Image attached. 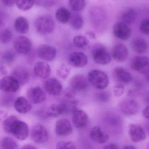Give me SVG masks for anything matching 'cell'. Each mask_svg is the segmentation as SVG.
Listing matches in <instances>:
<instances>
[{"mask_svg":"<svg viewBox=\"0 0 149 149\" xmlns=\"http://www.w3.org/2000/svg\"><path fill=\"white\" fill-rule=\"evenodd\" d=\"M3 126L4 131L12 134L20 141H24L29 135V128L27 123L20 120L15 116L7 117L3 121Z\"/></svg>","mask_w":149,"mask_h":149,"instance_id":"obj_1","label":"cell"},{"mask_svg":"<svg viewBox=\"0 0 149 149\" xmlns=\"http://www.w3.org/2000/svg\"><path fill=\"white\" fill-rule=\"evenodd\" d=\"M87 79L92 86L100 90L106 88L109 84V79L107 74L99 70H93L90 72Z\"/></svg>","mask_w":149,"mask_h":149,"instance_id":"obj_2","label":"cell"},{"mask_svg":"<svg viewBox=\"0 0 149 149\" xmlns=\"http://www.w3.org/2000/svg\"><path fill=\"white\" fill-rule=\"evenodd\" d=\"M35 27L39 34L48 35L54 31L55 22L51 17L48 15H44L37 18L35 22Z\"/></svg>","mask_w":149,"mask_h":149,"instance_id":"obj_3","label":"cell"},{"mask_svg":"<svg viewBox=\"0 0 149 149\" xmlns=\"http://www.w3.org/2000/svg\"><path fill=\"white\" fill-rule=\"evenodd\" d=\"M92 56L93 60L97 64L106 65L111 62V56L106 49L102 45H96L93 47L92 50Z\"/></svg>","mask_w":149,"mask_h":149,"instance_id":"obj_4","label":"cell"},{"mask_svg":"<svg viewBox=\"0 0 149 149\" xmlns=\"http://www.w3.org/2000/svg\"><path fill=\"white\" fill-rule=\"evenodd\" d=\"M13 46L17 53L21 55H27L31 51L32 43L28 38L21 36L15 39Z\"/></svg>","mask_w":149,"mask_h":149,"instance_id":"obj_5","label":"cell"},{"mask_svg":"<svg viewBox=\"0 0 149 149\" xmlns=\"http://www.w3.org/2000/svg\"><path fill=\"white\" fill-rule=\"evenodd\" d=\"M48 131L46 129L40 124H36L32 127L31 137L33 141L38 144H42L47 141L48 139Z\"/></svg>","mask_w":149,"mask_h":149,"instance_id":"obj_6","label":"cell"},{"mask_svg":"<svg viewBox=\"0 0 149 149\" xmlns=\"http://www.w3.org/2000/svg\"><path fill=\"white\" fill-rule=\"evenodd\" d=\"M131 68L134 70L146 74L149 72V58L144 56H136L132 59Z\"/></svg>","mask_w":149,"mask_h":149,"instance_id":"obj_7","label":"cell"},{"mask_svg":"<svg viewBox=\"0 0 149 149\" xmlns=\"http://www.w3.org/2000/svg\"><path fill=\"white\" fill-rule=\"evenodd\" d=\"M71 89L74 92H84L89 88V84L85 77L82 74L73 76L69 81Z\"/></svg>","mask_w":149,"mask_h":149,"instance_id":"obj_8","label":"cell"},{"mask_svg":"<svg viewBox=\"0 0 149 149\" xmlns=\"http://www.w3.org/2000/svg\"><path fill=\"white\" fill-rule=\"evenodd\" d=\"M132 30L128 24L121 22L116 23L113 28V33L117 38L126 41L130 38Z\"/></svg>","mask_w":149,"mask_h":149,"instance_id":"obj_9","label":"cell"},{"mask_svg":"<svg viewBox=\"0 0 149 149\" xmlns=\"http://www.w3.org/2000/svg\"><path fill=\"white\" fill-rule=\"evenodd\" d=\"M26 95L29 100L33 104H39L46 100V94L40 87L31 88L27 91Z\"/></svg>","mask_w":149,"mask_h":149,"instance_id":"obj_10","label":"cell"},{"mask_svg":"<svg viewBox=\"0 0 149 149\" xmlns=\"http://www.w3.org/2000/svg\"><path fill=\"white\" fill-rule=\"evenodd\" d=\"M37 53L39 58L45 61L51 62L56 58L57 50L51 45L43 44L38 47Z\"/></svg>","mask_w":149,"mask_h":149,"instance_id":"obj_11","label":"cell"},{"mask_svg":"<svg viewBox=\"0 0 149 149\" xmlns=\"http://www.w3.org/2000/svg\"><path fill=\"white\" fill-rule=\"evenodd\" d=\"M20 86L19 82L11 75L5 76L1 80V90L5 93H16L19 90Z\"/></svg>","mask_w":149,"mask_h":149,"instance_id":"obj_12","label":"cell"},{"mask_svg":"<svg viewBox=\"0 0 149 149\" xmlns=\"http://www.w3.org/2000/svg\"><path fill=\"white\" fill-rule=\"evenodd\" d=\"M43 88L49 94L53 96L59 95L63 90L62 84L55 78L47 79L44 82Z\"/></svg>","mask_w":149,"mask_h":149,"instance_id":"obj_13","label":"cell"},{"mask_svg":"<svg viewBox=\"0 0 149 149\" xmlns=\"http://www.w3.org/2000/svg\"><path fill=\"white\" fill-rule=\"evenodd\" d=\"M72 113L73 123L76 128L83 129L87 126L89 119L88 116L85 111L76 108Z\"/></svg>","mask_w":149,"mask_h":149,"instance_id":"obj_14","label":"cell"},{"mask_svg":"<svg viewBox=\"0 0 149 149\" xmlns=\"http://www.w3.org/2000/svg\"><path fill=\"white\" fill-rule=\"evenodd\" d=\"M68 63L73 67L82 68L87 65L88 58L83 52H73L69 56Z\"/></svg>","mask_w":149,"mask_h":149,"instance_id":"obj_15","label":"cell"},{"mask_svg":"<svg viewBox=\"0 0 149 149\" xmlns=\"http://www.w3.org/2000/svg\"><path fill=\"white\" fill-rule=\"evenodd\" d=\"M129 134L132 141L135 143L144 141L146 139V133L144 129L138 124H130Z\"/></svg>","mask_w":149,"mask_h":149,"instance_id":"obj_16","label":"cell"},{"mask_svg":"<svg viewBox=\"0 0 149 149\" xmlns=\"http://www.w3.org/2000/svg\"><path fill=\"white\" fill-rule=\"evenodd\" d=\"M119 107L121 112L127 116L134 115L139 111V105L135 100H123L120 102Z\"/></svg>","mask_w":149,"mask_h":149,"instance_id":"obj_17","label":"cell"},{"mask_svg":"<svg viewBox=\"0 0 149 149\" xmlns=\"http://www.w3.org/2000/svg\"><path fill=\"white\" fill-rule=\"evenodd\" d=\"M33 71L38 78L46 79L50 75L51 70L50 65L46 62H38L34 65Z\"/></svg>","mask_w":149,"mask_h":149,"instance_id":"obj_18","label":"cell"},{"mask_svg":"<svg viewBox=\"0 0 149 149\" xmlns=\"http://www.w3.org/2000/svg\"><path fill=\"white\" fill-rule=\"evenodd\" d=\"M11 76L19 82L20 85H24L29 82L30 74L27 68L22 66H17L13 69Z\"/></svg>","mask_w":149,"mask_h":149,"instance_id":"obj_19","label":"cell"},{"mask_svg":"<svg viewBox=\"0 0 149 149\" xmlns=\"http://www.w3.org/2000/svg\"><path fill=\"white\" fill-rule=\"evenodd\" d=\"M114 79L118 83L128 84L132 81V76L128 71L122 67H117L113 71Z\"/></svg>","mask_w":149,"mask_h":149,"instance_id":"obj_20","label":"cell"},{"mask_svg":"<svg viewBox=\"0 0 149 149\" xmlns=\"http://www.w3.org/2000/svg\"><path fill=\"white\" fill-rule=\"evenodd\" d=\"M129 51L126 45L122 44L116 45L112 49V56L119 63L124 62L128 57Z\"/></svg>","mask_w":149,"mask_h":149,"instance_id":"obj_21","label":"cell"},{"mask_svg":"<svg viewBox=\"0 0 149 149\" xmlns=\"http://www.w3.org/2000/svg\"><path fill=\"white\" fill-rule=\"evenodd\" d=\"M55 132L60 136H66L71 134L72 132L71 123L66 119L59 120L56 123Z\"/></svg>","mask_w":149,"mask_h":149,"instance_id":"obj_22","label":"cell"},{"mask_svg":"<svg viewBox=\"0 0 149 149\" xmlns=\"http://www.w3.org/2000/svg\"><path fill=\"white\" fill-rule=\"evenodd\" d=\"M90 137L92 141L99 144H103L109 139V136L105 134L99 126H96L92 129L90 133Z\"/></svg>","mask_w":149,"mask_h":149,"instance_id":"obj_23","label":"cell"},{"mask_svg":"<svg viewBox=\"0 0 149 149\" xmlns=\"http://www.w3.org/2000/svg\"><path fill=\"white\" fill-rule=\"evenodd\" d=\"M14 107L16 110L21 114L29 113L32 107L31 102L24 97L17 98L15 101Z\"/></svg>","mask_w":149,"mask_h":149,"instance_id":"obj_24","label":"cell"},{"mask_svg":"<svg viewBox=\"0 0 149 149\" xmlns=\"http://www.w3.org/2000/svg\"><path fill=\"white\" fill-rule=\"evenodd\" d=\"M131 46L133 50L139 54L145 53L148 48V45L147 41L140 37L133 39L131 42Z\"/></svg>","mask_w":149,"mask_h":149,"instance_id":"obj_25","label":"cell"},{"mask_svg":"<svg viewBox=\"0 0 149 149\" xmlns=\"http://www.w3.org/2000/svg\"><path fill=\"white\" fill-rule=\"evenodd\" d=\"M14 28L16 31L20 34H25L29 29V21L24 17L19 16L15 20Z\"/></svg>","mask_w":149,"mask_h":149,"instance_id":"obj_26","label":"cell"},{"mask_svg":"<svg viewBox=\"0 0 149 149\" xmlns=\"http://www.w3.org/2000/svg\"><path fill=\"white\" fill-rule=\"evenodd\" d=\"M71 14L64 7H61L58 9L56 12V17L59 22L66 24L70 22Z\"/></svg>","mask_w":149,"mask_h":149,"instance_id":"obj_27","label":"cell"},{"mask_svg":"<svg viewBox=\"0 0 149 149\" xmlns=\"http://www.w3.org/2000/svg\"><path fill=\"white\" fill-rule=\"evenodd\" d=\"M137 17V14L133 8L128 9L122 15V22L130 25L134 22Z\"/></svg>","mask_w":149,"mask_h":149,"instance_id":"obj_28","label":"cell"},{"mask_svg":"<svg viewBox=\"0 0 149 149\" xmlns=\"http://www.w3.org/2000/svg\"><path fill=\"white\" fill-rule=\"evenodd\" d=\"M70 22L72 28L76 30L81 29L84 24V20L82 17L79 14L76 13L71 14Z\"/></svg>","mask_w":149,"mask_h":149,"instance_id":"obj_29","label":"cell"},{"mask_svg":"<svg viewBox=\"0 0 149 149\" xmlns=\"http://www.w3.org/2000/svg\"><path fill=\"white\" fill-rule=\"evenodd\" d=\"M1 149H18V145L11 137H4L1 141Z\"/></svg>","mask_w":149,"mask_h":149,"instance_id":"obj_30","label":"cell"},{"mask_svg":"<svg viewBox=\"0 0 149 149\" xmlns=\"http://www.w3.org/2000/svg\"><path fill=\"white\" fill-rule=\"evenodd\" d=\"M69 6L72 10L76 12L80 11L85 8V0H69Z\"/></svg>","mask_w":149,"mask_h":149,"instance_id":"obj_31","label":"cell"},{"mask_svg":"<svg viewBox=\"0 0 149 149\" xmlns=\"http://www.w3.org/2000/svg\"><path fill=\"white\" fill-rule=\"evenodd\" d=\"M35 3V0H16V4L17 8L23 11L30 9Z\"/></svg>","mask_w":149,"mask_h":149,"instance_id":"obj_32","label":"cell"},{"mask_svg":"<svg viewBox=\"0 0 149 149\" xmlns=\"http://www.w3.org/2000/svg\"><path fill=\"white\" fill-rule=\"evenodd\" d=\"M73 42L76 47L83 49L88 45L89 41L85 36H78L73 38Z\"/></svg>","mask_w":149,"mask_h":149,"instance_id":"obj_33","label":"cell"},{"mask_svg":"<svg viewBox=\"0 0 149 149\" xmlns=\"http://www.w3.org/2000/svg\"><path fill=\"white\" fill-rule=\"evenodd\" d=\"M12 37L13 33L10 29H4L1 31L0 40L2 43H8L12 39Z\"/></svg>","mask_w":149,"mask_h":149,"instance_id":"obj_34","label":"cell"},{"mask_svg":"<svg viewBox=\"0 0 149 149\" xmlns=\"http://www.w3.org/2000/svg\"><path fill=\"white\" fill-rule=\"evenodd\" d=\"M2 59L3 62L6 63H12L15 60V54L12 51H6L2 55Z\"/></svg>","mask_w":149,"mask_h":149,"instance_id":"obj_35","label":"cell"},{"mask_svg":"<svg viewBox=\"0 0 149 149\" xmlns=\"http://www.w3.org/2000/svg\"><path fill=\"white\" fill-rule=\"evenodd\" d=\"M71 72V69L65 65H61L57 71V74L63 79H67Z\"/></svg>","mask_w":149,"mask_h":149,"instance_id":"obj_36","label":"cell"},{"mask_svg":"<svg viewBox=\"0 0 149 149\" xmlns=\"http://www.w3.org/2000/svg\"><path fill=\"white\" fill-rule=\"evenodd\" d=\"M57 149H76V147L73 142L61 141L57 144Z\"/></svg>","mask_w":149,"mask_h":149,"instance_id":"obj_37","label":"cell"},{"mask_svg":"<svg viewBox=\"0 0 149 149\" xmlns=\"http://www.w3.org/2000/svg\"><path fill=\"white\" fill-rule=\"evenodd\" d=\"M110 97V94L107 92H99L96 95L97 100L101 102H107L109 100Z\"/></svg>","mask_w":149,"mask_h":149,"instance_id":"obj_38","label":"cell"},{"mask_svg":"<svg viewBox=\"0 0 149 149\" xmlns=\"http://www.w3.org/2000/svg\"><path fill=\"white\" fill-rule=\"evenodd\" d=\"M124 90H125V88L123 84L118 83L114 86L113 88L114 95L116 97H120L123 94Z\"/></svg>","mask_w":149,"mask_h":149,"instance_id":"obj_39","label":"cell"},{"mask_svg":"<svg viewBox=\"0 0 149 149\" xmlns=\"http://www.w3.org/2000/svg\"><path fill=\"white\" fill-rule=\"evenodd\" d=\"M140 29L142 33L149 36V19H144L142 21L140 25Z\"/></svg>","mask_w":149,"mask_h":149,"instance_id":"obj_40","label":"cell"},{"mask_svg":"<svg viewBox=\"0 0 149 149\" xmlns=\"http://www.w3.org/2000/svg\"><path fill=\"white\" fill-rule=\"evenodd\" d=\"M3 100L1 101V102L3 103V105L8 106L9 104L11 103L12 101V99H13L12 95L10 94L6 95L3 98Z\"/></svg>","mask_w":149,"mask_h":149,"instance_id":"obj_41","label":"cell"},{"mask_svg":"<svg viewBox=\"0 0 149 149\" xmlns=\"http://www.w3.org/2000/svg\"><path fill=\"white\" fill-rule=\"evenodd\" d=\"M3 5L7 7H11L15 3H16V0H1Z\"/></svg>","mask_w":149,"mask_h":149,"instance_id":"obj_42","label":"cell"},{"mask_svg":"<svg viewBox=\"0 0 149 149\" xmlns=\"http://www.w3.org/2000/svg\"><path fill=\"white\" fill-rule=\"evenodd\" d=\"M143 115L145 118L149 119V105L143 109Z\"/></svg>","mask_w":149,"mask_h":149,"instance_id":"obj_43","label":"cell"},{"mask_svg":"<svg viewBox=\"0 0 149 149\" xmlns=\"http://www.w3.org/2000/svg\"><path fill=\"white\" fill-rule=\"evenodd\" d=\"M102 149H118L117 145L114 143L108 144L107 146H105Z\"/></svg>","mask_w":149,"mask_h":149,"instance_id":"obj_44","label":"cell"},{"mask_svg":"<svg viewBox=\"0 0 149 149\" xmlns=\"http://www.w3.org/2000/svg\"><path fill=\"white\" fill-rule=\"evenodd\" d=\"M87 36H88V37L92 39H94L96 38L95 34L94 32L92 31H88L86 32Z\"/></svg>","mask_w":149,"mask_h":149,"instance_id":"obj_45","label":"cell"},{"mask_svg":"<svg viewBox=\"0 0 149 149\" xmlns=\"http://www.w3.org/2000/svg\"><path fill=\"white\" fill-rule=\"evenodd\" d=\"M21 149H38L35 146H33L32 145H30V144H28V145H25Z\"/></svg>","mask_w":149,"mask_h":149,"instance_id":"obj_46","label":"cell"},{"mask_svg":"<svg viewBox=\"0 0 149 149\" xmlns=\"http://www.w3.org/2000/svg\"><path fill=\"white\" fill-rule=\"evenodd\" d=\"M122 149H136V148L133 146L131 145H128V146H126L124 147Z\"/></svg>","mask_w":149,"mask_h":149,"instance_id":"obj_47","label":"cell"},{"mask_svg":"<svg viewBox=\"0 0 149 149\" xmlns=\"http://www.w3.org/2000/svg\"><path fill=\"white\" fill-rule=\"evenodd\" d=\"M145 102H146V103H149V93L148 95H147L146 98H145Z\"/></svg>","mask_w":149,"mask_h":149,"instance_id":"obj_48","label":"cell"},{"mask_svg":"<svg viewBox=\"0 0 149 149\" xmlns=\"http://www.w3.org/2000/svg\"><path fill=\"white\" fill-rule=\"evenodd\" d=\"M146 74V79L148 82L149 83V72H148Z\"/></svg>","mask_w":149,"mask_h":149,"instance_id":"obj_49","label":"cell"},{"mask_svg":"<svg viewBox=\"0 0 149 149\" xmlns=\"http://www.w3.org/2000/svg\"><path fill=\"white\" fill-rule=\"evenodd\" d=\"M146 149H149V143H148V145H147Z\"/></svg>","mask_w":149,"mask_h":149,"instance_id":"obj_50","label":"cell"}]
</instances>
